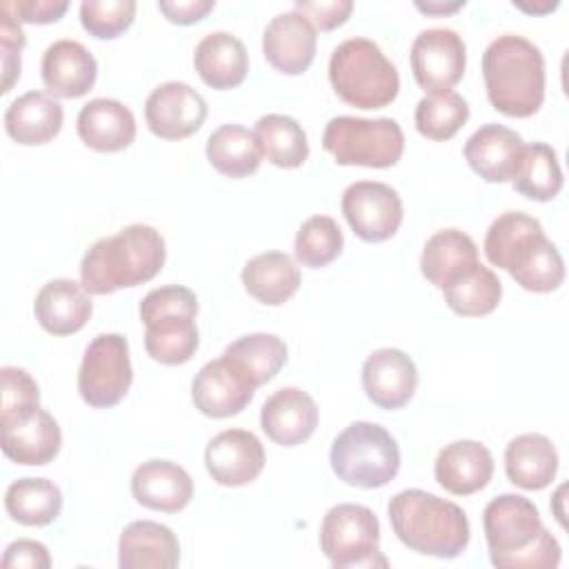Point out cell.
I'll return each instance as SVG.
<instances>
[{"mask_svg": "<svg viewBox=\"0 0 569 569\" xmlns=\"http://www.w3.org/2000/svg\"><path fill=\"white\" fill-rule=\"evenodd\" d=\"M487 260L509 271L527 291L549 293L565 280V260L558 247L545 236L542 224L522 211L500 213L485 236Z\"/></svg>", "mask_w": 569, "mask_h": 569, "instance_id": "1", "label": "cell"}, {"mask_svg": "<svg viewBox=\"0 0 569 569\" xmlns=\"http://www.w3.org/2000/svg\"><path fill=\"white\" fill-rule=\"evenodd\" d=\"M482 527L489 560L498 569H556L560 545L540 520L538 507L518 493H502L487 502Z\"/></svg>", "mask_w": 569, "mask_h": 569, "instance_id": "2", "label": "cell"}, {"mask_svg": "<svg viewBox=\"0 0 569 569\" xmlns=\"http://www.w3.org/2000/svg\"><path fill=\"white\" fill-rule=\"evenodd\" d=\"M167 247L158 229L129 224L96 240L80 262V282L93 296L149 282L164 264Z\"/></svg>", "mask_w": 569, "mask_h": 569, "instance_id": "3", "label": "cell"}, {"mask_svg": "<svg viewBox=\"0 0 569 569\" xmlns=\"http://www.w3.org/2000/svg\"><path fill=\"white\" fill-rule=\"evenodd\" d=\"M482 78L491 107L509 118H529L545 102V58L522 36L502 33L489 42Z\"/></svg>", "mask_w": 569, "mask_h": 569, "instance_id": "4", "label": "cell"}, {"mask_svg": "<svg viewBox=\"0 0 569 569\" xmlns=\"http://www.w3.org/2000/svg\"><path fill=\"white\" fill-rule=\"evenodd\" d=\"M387 513L398 540L416 553L449 560L469 545L471 527L462 507L422 489L398 491Z\"/></svg>", "mask_w": 569, "mask_h": 569, "instance_id": "5", "label": "cell"}, {"mask_svg": "<svg viewBox=\"0 0 569 569\" xmlns=\"http://www.w3.org/2000/svg\"><path fill=\"white\" fill-rule=\"evenodd\" d=\"M144 325V349L160 365H184L193 358L200 336L196 327L198 298L189 287L151 289L138 307Z\"/></svg>", "mask_w": 569, "mask_h": 569, "instance_id": "6", "label": "cell"}, {"mask_svg": "<svg viewBox=\"0 0 569 569\" xmlns=\"http://www.w3.org/2000/svg\"><path fill=\"white\" fill-rule=\"evenodd\" d=\"M329 82L338 98L358 109H382L396 100V64L369 38L342 40L329 58Z\"/></svg>", "mask_w": 569, "mask_h": 569, "instance_id": "7", "label": "cell"}, {"mask_svg": "<svg viewBox=\"0 0 569 569\" xmlns=\"http://www.w3.org/2000/svg\"><path fill=\"white\" fill-rule=\"evenodd\" d=\"M329 462L338 480L360 489H378L396 478L400 449L385 427L358 420L333 438Z\"/></svg>", "mask_w": 569, "mask_h": 569, "instance_id": "8", "label": "cell"}, {"mask_svg": "<svg viewBox=\"0 0 569 569\" xmlns=\"http://www.w3.org/2000/svg\"><path fill=\"white\" fill-rule=\"evenodd\" d=\"M322 147L336 164L387 169L402 158L405 133L391 118L336 116L325 127Z\"/></svg>", "mask_w": 569, "mask_h": 569, "instance_id": "9", "label": "cell"}, {"mask_svg": "<svg viewBox=\"0 0 569 569\" xmlns=\"http://www.w3.org/2000/svg\"><path fill=\"white\" fill-rule=\"evenodd\" d=\"M380 522L365 505L331 507L320 525V549L336 569L387 567L380 553Z\"/></svg>", "mask_w": 569, "mask_h": 569, "instance_id": "10", "label": "cell"}, {"mask_svg": "<svg viewBox=\"0 0 569 569\" xmlns=\"http://www.w3.org/2000/svg\"><path fill=\"white\" fill-rule=\"evenodd\" d=\"M133 382L127 338L120 333L96 336L78 369L80 398L93 409L116 407Z\"/></svg>", "mask_w": 569, "mask_h": 569, "instance_id": "11", "label": "cell"}, {"mask_svg": "<svg viewBox=\"0 0 569 569\" xmlns=\"http://www.w3.org/2000/svg\"><path fill=\"white\" fill-rule=\"evenodd\" d=\"M411 71L420 89L429 93L451 91L465 73L467 47L449 27L422 29L409 51Z\"/></svg>", "mask_w": 569, "mask_h": 569, "instance_id": "12", "label": "cell"}, {"mask_svg": "<svg viewBox=\"0 0 569 569\" xmlns=\"http://www.w3.org/2000/svg\"><path fill=\"white\" fill-rule=\"evenodd\" d=\"M340 209L360 240L382 242L402 224V200L398 191L378 180H358L342 191Z\"/></svg>", "mask_w": 569, "mask_h": 569, "instance_id": "13", "label": "cell"}, {"mask_svg": "<svg viewBox=\"0 0 569 569\" xmlns=\"http://www.w3.org/2000/svg\"><path fill=\"white\" fill-rule=\"evenodd\" d=\"M207 118L204 98L187 82L169 80L158 84L144 102V120L153 136L182 140L196 133Z\"/></svg>", "mask_w": 569, "mask_h": 569, "instance_id": "14", "label": "cell"}, {"mask_svg": "<svg viewBox=\"0 0 569 569\" xmlns=\"http://www.w3.org/2000/svg\"><path fill=\"white\" fill-rule=\"evenodd\" d=\"M251 380L224 356L209 360L191 382L196 409L209 418H229L240 413L253 398Z\"/></svg>", "mask_w": 569, "mask_h": 569, "instance_id": "15", "label": "cell"}, {"mask_svg": "<svg viewBox=\"0 0 569 569\" xmlns=\"http://www.w3.org/2000/svg\"><path fill=\"white\" fill-rule=\"evenodd\" d=\"M204 465L218 485L242 487L260 476L264 467V447L251 431L224 429L207 442Z\"/></svg>", "mask_w": 569, "mask_h": 569, "instance_id": "16", "label": "cell"}, {"mask_svg": "<svg viewBox=\"0 0 569 569\" xmlns=\"http://www.w3.org/2000/svg\"><path fill=\"white\" fill-rule=\"evenodd\" d=\"M418 387V369L413 360L393 347L376 349L362 365V389L380 409L405 407Z\"/></svg>", "mask_w": 569, "mask_h": 569, "instance_id": "17", "label": "cell"}, {"mask_svg": "<svg viewBox=\"0 0 569 569\" xmlns=\"http://www.w3.org/2000/svg\"><path fill=\"white\" fill-rule=\"evenodd\" d=\"M316 42L318 36L313 24L293 9L269 20L262 33V53L280 73L298 76L311 67Z\"/></svg>", "mask_w": 569, "mask_h": 569, "instance_id": "18", "label": "cell"}, {"mask_svg": "<svg viewBox=\"0 0 569 569\" xmlns=\"http://www.w3.org/2000/svg\"><path fill=\"white\" fill-rule=\"evenodd\" d=\"M260 427L276 445L296 447L309 440L318 427L316 400L298 387H282L264 400Z\"/></svg>", "mask_w": 569, "mask_h": 569, "instance_id": "19", "label": "cell"}, {"mask_svg": "<svg viewBox=\"0 0 569 569\" xmlns=\"http://www.w3.org/2000/svg\"><path fill=\"white\" fill-rule=\"evenodd\" d=\"M40 71L51 96L80 98L96 84L98 62L82 42L62 38L44 49Z\"/></svg>", "mask_w": 569, "mask_h": 569, "instance_id": "20", "label": "cell"}, {"mask_svg": "<svg viewBox=\"0 0 569 569\" xmlns=\"http://www.w3.org/2000/svg\"><path fill=\"white\" fill-rule=\"evenodd\" d=\"M433 476L445 491L469 496L489 485L493 476V456L478 440H453L438 451Z\"/></svg>", "mask_w": 569, "mask_h": 569, "instance_id": "21", "label": "cell"}, {"mask_svg": "<svg viewBox=\"0 0 569 569\" xmlns=\"http://www.w3.org/2000/svg\"><path fill=\"white\" fill-rule=\"evenodd\" d=\"M522 147L525 142L518 131L487 122L467 138L465 160L482 180L507 182L513 178Z\"/></svg>", "mask_w": 569, "mask_h": 569, "instance_id": "22", "label": "cell"}, {"mask_svg": "<svg viewBox=\"0 0 569 569\" xmlns=\"http://www.w3.org/2000/svg\"><path fill=\"white\" fill-rule=\"evenodd\" d=\"M131 493L147 509L178 513L191 502L193 480L171 460H147L131 476Z\"/></svg>", "mask_w": 569, "mask_h": 569, "instance_id": "23", "label": "cell"}, {"mask_svg": "<svg viewBox=\"0 0 569 569\" xmlns=\"http://www.w3.org/2000/svg\"><path fill=\"white\" fill-rule=\"evenodd\" d=\"M180 562L176 533L156 520L129 522L118 540L120 569H173Z\"/></svg>", "mask_w": 569, "mask_h": 569, "instance_id": "24", "label": "cell"}, {"mask_svg": "<svg viewBox=\"0 0 569 569\" xmlns=\"http://www.w3.org/2000/svg\"><path fill=\"white\" fill-rule=\"evenodd\" d=\"M93 302L82 282L56 278L42 284L36 296L33 313L40 327L53 336H69L80 331L91 318Z\"/></svg>", "mask_w": 569, "mask_h": 569, "instance_id": "25", "label": "cell"}, {"mask_svg": "<svg viewBox=\"0 0 569 569\" xmlns=\"http://www.w3.org/2000/svg\"><path fill=\"white\" fill-rule=\"evenodd\" d=\"M78 136L96 151H122L136 140V118L113 98H93L78 113Z\"/></svg>", "mask_w": 569, "mask_h": 569, "instance_id": "26", "label": "cell"}, {"mask_svg": "<svg viewBox=\"0 0 569 569\" xmlns=\"http://www.w3.org/2000/svg\"><path fill=\"white\" fill-rule=\"evenodd\" d=\"M193 64L204 84L224 91L244 82L249 56L242 40L233 33L211 31L196 44Z\"/></svg>", "mask_w": 569, "mask_h": 569, "instance_id": "27", "label": "cell"}, {"mask_svg": "<svg viewBox=\"0 0 569 569\" xmlns=\"http://www.w3.org/2000/svg\"><path fill=\"white\" fill-rule=\"evenodd\" d=\"M60 445V427L42 407L18 422L2 427V451L18 465H47L58 456Z\"/></svg>", "mask_w": 569, "mask_h": 569, "instance_id": "28", "label": "cell"}, {"mask_svg": "<svg viewBox=\"0 0 569 569\" xmlns=\"http://www.w3.org/2000/svg\"><path fill=\"white\" fill-rule=\"evenodd\" d=\"M62 104L42 91L18 96L4 111V129L9 138L24 147L53 140L62 129Z\"/></svg>", "mask_w": 569, "mask_h": 569, "instance_id": "29", "label": "cell"}, {"mask_svg": "<svg viewBox=\"0 0 569 569\" xmlns=\"http://www.w3.org/2000/svg\"><path fill=\"white\" fill-rule=\"evenodd\" d=\"M505 471L520 489H545L556 478L558 451L542 433L516 436L505 449Z\"/></svg>", "mask_w": 569, "mask_h": 569, "instance_id": "30", "label": "cell"}, {"mask_svg": "<svg viewBox=\"0 0 569 569\" xmlns=\"http://www.w3.org/2000/svg\"><path fill=\"white\" fill-rule=\"evenodd\" d=\"M242 284L258 302L284 305L300 287V269L284 251H264L242 267Z\"/></svg>", "mask_w": 569, "mask_h": 569, "instance_id": "31", "label": "cell"}, {"mask_svg": "<svg viewBox=\"0 0 569 569\" xmlns=\"http://www.w3.org/2000/svg\"><path fill=\"white\" fill-rule=\"evenodd\" d=\"M476 262V242L460 229H442L425 242L420 256V271L436 289H445L451 280H456Z\"/></svg>", "mask_w": 569, "mask_h": 569, "instance_id": "32", "label": "cell"}, {"mask_svg": "<svg viewBox=\"0 0 569 569\" xmlns=\"http://www.w3.org/2000/svg\"><path fill=\"white\" fill-rule=\"evenodd\" d=\"M209 164L227 178H244L258 171L262 149L253 131L242 124H222L207 140Z\"/></svg>", "mask_w": 569, "mask_h": 569, "instance_id": "33", "label": "cell"}, {"mask_svg": "<svg viewBox=\"0 0 569 569\" xmlns=\"http://www.w3.org/2000/svg\"><path fill=\"white\" fill-rule=\"evenodd\" d=\"M4 509L24 527H47L62 511V493L47 478H20L7 487Z\"/></svg>", "mask_w": 569, "mask_h": 569, "instance_id": "34", "label": "cell"}, {"mask_svg": "<svg viewBox=\"0 0 569 569\" xmlns=\"http://www.w3.org/2000/svg\"><path fill=\"white\" fill-rule=\"evenodd\" d=\"M511 184L520 196L529 200H553L562 189V169L556 151L545 142L525 144Z\"/></svg>", "mask_w": 569, "mask_h": 569, "instance_id": "35", "label": "cell"}, {"mask_svg": "<svg viewBox=\"0 0 569 569\" xmlns=\"http://www.w3.org/2000/svg\"><path fill=\"white\" fill-rule=\"evenodd\" d=\"M440 291L451 311L476 318L487 316L498 307L502 298V282L489 267L476 262Z\"/></svg>", "mask_w": 569, "mask_h": 569, "instance_id": "36", "label": "cell"}, {"mask_svg": "<svg viewBox=\"0 0 569 569\" xmlns=\"http://www.w3.org/2000/svg\"><path fill=\"white\" fill-rule=\"evenodd\" d=\"M253 133L260 142L262 156L280 169H296L309 158L307 133L291 116L267 113L258 118Z\"/></svg>", "mask_w": 569, "mask_h": 569, "instance_id": "37", "label": "cell"}, {"mask_svg": "<svg viewBox=\"0 0 569 569\" xmlns=\"http://www.w3.org/2000/svg\"><path fill=\"white\" fill-rule=\"evenodd\" d=\"M253 387L269 382L287 362V345L276 333H247L222 351Z\"/></svg>", "mask_w": 569, "mask_h": 569, "instance_id": "38", "label": "cell"}, {"mask_svg": "<svg viewBox=\"0 0 569 569\" xmlns=\"http://www.w3.org/2000/svg\"><path fill=\"white\" fill-rule=\"evenodd\" d=\"M469 118L467 100L456 91L427 93L416 104V129L429 140H449Z\"/></svg>", "mask_w": 569, "mask_h": 569, "instance_id": "39", "label": "cell"}, {"mask_svg": "<svg viewBox=\"0 0 569 569\" xmlns=\"http://www.w3.org/2000/svg\"><path fill=\"white\" fill-rule=\"evenodd\" d=\"M342 244H345V238L333 218L311 216L300 224L296 233L293 253L302 267L320 269L340 256Z\"/></svg>", "mask_w": 569, "mask_h": 569, "instance_id": "40", "label": "cell"}, {"mask_svg": "<svg viewBox=\"0 0 569 569\" xmlns=\"http://www.w3.org/2000/svg\"><path fill=\"white\" fill-rule=\"evenodd\" d=\"M136 18L133 0H84L80 2V22L84 31L100 40H113L131 27Z\"/></svg>", "mask_w": 569, "mask_h": 569, "instance_id": "41", "label": "cell"}, {"mask_svg": "<svg viewBox=\"0 0 569 569\" xmlns=\"http://www.w3.org/2000/svg\"><path fill=\"white\" fill-rule=\"evenodd\" d=\"M0 380H2V407H0L2 427L27 418L31 411L40 407V389L29 371L7 365L0 369Z\"/></svg>", "mask_w": 569, "mask_h": 569, "instance_id": "42", "label": "cell"}, {"mask_svg": "<svg viewBox=\"0 0 569 569\" xmlns=\"http://www.w3.org/2000/svg\"><path fill=\"white\" fill-rule=\"evenodd\" d=\"M24 31L20 22L0 11V56H2V93H9L13 82L20 78V53L24 49Z\"/></svg>", "mask_w": 569, "mask_h": 569, "instance_id": "43", "label": "cell"}, {"mask_svg": "<svg viewBox=\"0 0 569 569\" xmlns=\"http://www.w3.org/2000/svg\"><path fill=\"white\" fill-rule=\"evenodd\" d=\"M293 9L302 13L313 29L331 31L347 22L353 2L351 0H296Z\"/></svg>", "mask_w": 569, "mask_h": 569, "instance_id": "44", "label": "cell"}, {"mask_svg": "<svg viewBox=\"0 0 569 569\" xmlns=\"http://www.w3.org/2000/svg\"><path fill=\"white\" fill-rule=\"evenodd\" d=\"M67 9H69L67 0H11L0 4V11H7L18 22H29V24L56 22L64 16Z\"/></svg>", "mask_w": 569, "mask_h": 569, "instance_id": "45", "label": "cell"}, {"mask_svg": "<svg viewBox=\"0 0 569 569\" xmlns=\"http://www.w3.org/2000/svg\"><path fill=\"white\" fill-rule=\"evenodd\" d=\"M2 567L4 569H49L51 556L42 542L20 538L7 545L2 556Z\"/></svg>", "mask_w": 569, "mask_h": 569, "instance_id": "46", "label": "cell"}, {"mask_svg": "<svg viewBox=\"0 0 569 569\" xmlns=\"http://www.w3.org/2000/svg\"><path fill=\"white\" fill-rule=\"evenodd\" d=\"M213 7H216L213 0H176V2L162 0V2H158V9L164 13V18L176 24L200 22Z\"/></svg>", "mask_w": 569, "mask_h": 569, "instance_id": "47", "label": "cell"}, {"mask_svg": "<svg viewBox=\"0 0 569 569\" xmlns=\"http://www.w3.org/2000/svg\"><path fill=\"white\" fill-rule=\"evenodd\" d=\"M460 7H465V0H456V2H416V9L429 16H445V13H453Z\"/></svg>", "mask_w": 569, "mask_h": 569, "instance_id": "48", "label": "cell"}, {"mask_svg": "<svg viewBox=\"0 0 569 569\" xmlns=\"http://www.w3.org/2000/svg\"><path fill=\"white\" fill-rule=\"evenodd\" d=\"M518 9L527 11V13H545V11H551L558 7V2H547L545 7H536V4H522V2H513Z\"/></svg>", "mask_w": 569, "mask_h": 569, "instance_id": "49", "label": "cell"}]
</instances>
